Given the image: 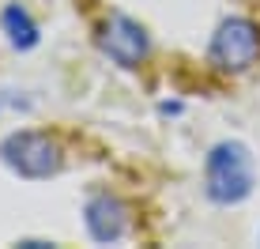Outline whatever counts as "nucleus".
I'll use <instances>...</instances> for the list:
<instances>
[{"label": "nucleus", "mask_w": 260, "mask_h": 249, "mask_svg": "<svg viewBox=\"0 0 260 249\" xmlns=\"http://www.w3.org/2000/svg\"><path fill=\"white\" fill-rule=\"evenodd\" d=\"M98 46H102V53L113 60V65L121 68H140L143 57H147L151 42H147V30L128 19V15H110L102 26V34H98Z\"/></svg>", "instance_id": "obj_4"}, {"label": "nucleus", "mask_w": 260, "mask_h": 249, "mask_svg": "<svg viewBox=\"0 0 260 249\" xmlns=\"http://www.w3.org/2000/svg\"><path fill=\"white\" fill-rule=\"evenodd\" d=\"M256 53H260V34H256V26L249 19H241V15L226 19L211 38V60L222 72H245L256 60Z\"/></svg>", "instance_id": "obj_3"}, {"label": "nucleus", "mask_w": 260, "mask_h": 249, "mask_svg": "<svg viewBox=\"0 0 260 249\" xmlns=\"http://www.w3.org/2000/svg\"><path fill=\"white\" fill-rule=\"evenodd\" d=\"M87 230H91L94 242H117L128 230V208L117 197H110V193L94 197L87 204Z\"/></svg>", "instance_id": "obj_5"}, {"label": "nucleus", "mask_w": 260, "mask_h": 249, "mask_svg": "<svg viewBox=\"0 0 260 249\" xmlns=\"http://www.w3.org/2000/svg\"><path fill=\"white\" fill-rule=\"evenodd\" d=\"M204 181H208V197L215 204H238L253 189V155L238 140H222L211 147L208 166H204Z\"/></svg>", "instance_id": "obj_1"}, {"label": "nucleus", "mask_w": 260, "mask_h": 249, "mask_svg": "<svg viewBox=\"0 0 260 249\" xmlns=\"http://www.w3.org/2000/svg\"><path fill=\"white\" fill-rule=\"evenodd\" d=\"M4 30H8V42H12L15 49L38 46V26H34V19L23 12L19 4H8L4 8Z\"/></svg>", "instance_id": "obj_6"}, {"label": "nucleus", "mask_w": 260, "mask_h": 249, "mask_svg": "<svg viewBox=\"0 0 260 249\" xmlns=\"http://www.w3.org/2000/svg\"><path fill=\"white\" fill-rule=\"evenodd\" d=\"M0 159L19 177H30V181L60 170V147L53 144L46 132H12L0 144Z\"/></svg>", "instance_id": "obj_2"}]
</instances>
